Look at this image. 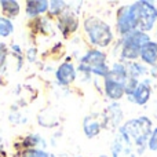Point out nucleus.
<instances>
[{
	"label": "nucleus",
	"instance_id": "nucleus-8",
	"mask_svg": "<svg viewBox=\"0 0 157 157\" xmlns=\"http://www.w3.org/2000/svg\"><path fill=\"white\" fill-rule=\"evenodd\" d=\"M78 28V18L72 11L66 10L58 17V29L61 30L65 37H69L72 33H75Z\"/></svg>",
	"mask_w": 157,
	"mask_h": 157
},
{
	"label": "nucleus",
	"instance_id": "nucleus-10",
	"mask_svg": "<svg viewBox=\"0 0 157 157\" xmlns=\"http://www.w3.org/2000/svg\"><path fill=\"white\" fill-rule=\"evenodd\" d=\"M150 95H152V86H150V80L145 78L144 81H139L136 90L134 91V94L131 97H128V99L131 102H134L135 105L144 106L149 102Z\"/></svg>",
	"mask_w": 157,
	"mask_h": 157
},
{
	"label": "nucleus",
	"instance_id": "nucleus-25",
	"mask_svg": "<svg viewBox=\"0 0 157 157\" xmlns=\"http://www.w3.org/2000/svg\"><path fill=\"white\" fill-rule=\"evenodd\" d=\"M3 152V141H2V138H0V153Z\"/></svg>",
	"mask_w": 157,
	"mask_h": 157
},
{
	"label": "nucleus",
	"instance_id": "nucleus-7",
	"mask_svg": "<svg viewBox=\"0 0 157 157\" xmlns=\"http://www.w3.org/2000/svg\"><path fill=\"white\" fill-rule=\"evenodd\" d=\"M116 29L119 32V35L125 36L128 33L134 32L135 29V24H134V19L131 17L130 13V6H123L117 10V18H116Z\"/></svg>",
	"mask_w": 157,
	"mask_h": 157
},
{
	"label": "nucleus",
	"instance_id": "nucleus-3",
	"mask_svg": "<svg viewBox=\"0 0 157 157\" xmlns=\"http://www.w3.org/2000/svg\"><path fill=\"white\" fill-rule=\"evenodd\" d=\"M130 13L135 24V29L147 33L157 22V7L152 2L139 0L130 6Z\"/></svg>",
	"mask_w": 157,
	"mask_h": 157
},
{
	"label": "nucleus",
	"instance_id": "nucleus-15",
	"mask_svg": "<svg viewBox=\"0 0 157 157\" xmlns=\"http://www.w3.org/2000/svg\"><path fill=\"white\" fill-rule=\"evenodd\" d=\"M102 123L94 116H86L83 120V131L87 138H95L102 130Z\"/></svg>",
	"mask_w": 157,
	"mask_h": 157
},
{
	"label": "nucleus",
	"instance_id": "nucleus-2",
	"mask_svg": "<svg viewBox=\"0 0 157 157\" xmlns=\"http://www.w3.org/2000/svg\"><path fill=\"white\" fill-rule=\"evenodd\" d=\"M84 32H86L88 41L95 47L105 48L113 43V32L112 28L105 21L97 17H88L84 19Z\"/></svg>",
	"mask_w": 157,
	"mask_h": 157
},
{
	"label": "nucleus",
	"instance_id": "nucleus-20",
	"mask_svg": "<svg viewBox=\"0 0 157 157\" xmlns=\"http://www.w3.org/2000/svg\"><path fill=\"white\" fill-rule=\"evenodd\" d=\"M21 157H50V153L44 149H26L22 150Z\"/></svg>",
	"mask_w": 157,
	"mask_h": 157
},
{
	"label": "nucleus",
	"instance_id": "nucleus-24",
	"mask_svg": "<svg viewBox=\"0 0 157 157\" xmlns=\"http://www.w3.org/2000/svg\"><path fill=\"white\" fill-rule=\"evenodd\" d=\"M11 50H14V52H15L18 57H21V47H19V46H17V44H13V46H11Z\"/></svg>",
	"mask_w": 157,
	"mask_h": 157
},
{
	"label": "nucleus",
	"instance_id": "nucleus-27",
	"mask_svg": "<svg viewBox=\"0 0 157 157\" xmlns=\"http://www.w3.org/2000/svg\"><path fill=\"white\" fill-rule=\"evenodd\" d=\"M0 157H3V156H2V155H0Z\"/></svg>",
	"mask_w": 157,
	"mask_h": 157
},
{
	"label": "nucleus",
	"instance_id": "nucleus-13",
	"mask_svg": "<svg viewBox=\"0 0 157 157\" xmlns=\"http://www.w3.org/2000/svg\"><path fill=\"white\" fill-rule=\"evenodd\" d=\"M141 61L146 66H156L157 65V41H149L144 48L141 50Z\"/></svg>",
	"mask_w": 157,
	"mask_h": 157
},
{
	"label": "nucleus",
	"instance_id": "nucleus-22",
	"mask_svg": "<svg viewBox=\"0 0 157 157\" xmlns=\"http://www.w3.org/2000/svg\"><path fill=\"white\" fill-rule=\"evenodd\" d=\"M6 57H7V47L6 44L0 43V65L6 61Z\"/></svg>",
	"mask_w": 157,
	"mask_h": 157
},
{
	"label": "nucleus",
	"instance_id": "nucleus-23",
	"mask_svg": "<svg viewBox=\"0 0 157 157\" xmlns=\"http://www.w3.org/2000/svg\"><path fill=\"white\" fill-rule=\"evenodd\" d=\"M28 59H29L30 62H33V61L36 59V50L35 48H30L29 51H28Z\"/></svg>",
	"mask_w": 157,
	"mask_h": 157
},
{
	"label": "nucleus",
	"instance_id": "nucleus-16",
	"mask_svg": "<svg viewBox=\"0 0 157 157\" xmlns=\"http://www.w3.org/2000/svg\"><path fill=\"white\" fill-rule=\"evenodd\" d=\"M0 7H2L6 18L8 19L13 18V17H17L21 11L19 3L15 2V0H0Z\"/></svg>",
	"mask_w": 157,
	"mask_h": 157
},
{
	"label": "nucleus",
	"instance_id": "nucleus-21",
	"mask_svg": "<svg viewBox=\"0 0 157 157\" xmlns=\"http://www.w3.org/2000/svg\"><path fill=\"white\" fill-rule=\"evenodd\" d=\"M147 149L152 152H157V127L153 128V132L149 138V142H147Z\"/></svg>",
	"mask_w": 157,
	"mask_h": 157
},
{
	"label": "nucleus",
	"instance_id": "nucleus-14",
	"mask_svg": "<svg viewBox=\"0 0 157 157\" xmlns=\"http://www.w3.org/2000/svg\"><path fill=\"white\" fill-rule=\"evenodd\" d=\"M50 7V2L47 0H29L26 2V14L29 18H37L39 15L47 13Z\"/></svg>",
	"mask_w": 157,
	"mask_h": 157
},
{
	"label": "nucleus",
	"instance_id": "nucleus-4",
	"mask_svg": "<svg viewBox=\"0 0 157 157\" xmlns=\"http://www.w3.org/2000/svg\"><path fill=\"white\" fill-rule=\"evenodd\" d=\"M152 41L150 36L141 30H134L121 37V59L123 61H136L141 57V50Z\"/></svg>",
	"mask_w": 157,
	"mask_h": 157
},
{
	"label": "nucleus",
	"instance_id": "nucleus-18",
	"mask_svg": "<svg viewBox=\"0 0 157 157\" xmlns=\"http://www.w3.org/2000/svg\"><path fill=\"white\" fill-rule=\"evenodd\" d=\"M14 32V24L11 19L0 17V37H8Z\"/></svg>",
	"mask_w": 157,
	"mask_h": 157
},
{
	"label": "nucleus",
	"instance_id": "nucleus-12",
	"mask_svg": "<svg viewBox=\"0 0 157 157\" xmlns=\"http://www.w3.org/2000/svg\"><path fill=\"white\" fill-rule=\"evenodd\" d=\"M123 120V110L119 103H112L102 119L103 127H117Z\"/></svg>",
	"mask_w": 157,
	"mask_h": 157
},
{
	"label": "nucleus",
	"instance_id": "nucleus-26",
	"mask_svg": "<svg viewBox=\"0 0 157 157\" xmlns=\"http://www.w3.org/2000/svg\"><path fill=\"white\" fill-rule=\"evenodd\" d=\"M50 157H57V156H54V155H51V153H50Z\"/></svg>",
	"mask_w": 157,
	"mask_h": 157
},
{
	"label": "nucleus",
	"instance_id": "nucleus-19",
	"mask_svg": "<svg viewBox=\"0 0 157 157\" xmlns=\"http://www.w3.org/2000/svg\"><path fill=\"white\" fill-rule=\"evenodd\" d=\"M66 11V3L62 0H54L50 2V7H48V13L51 17H59L62 13Z\"/></svg>",
	"mask_w": 157,
	"mask_h": 157
},
{
	"label": "nucleus",
	"instance_id": "nucleus-5",
	"mask_svg": "<svg viewBox=\"0 0 157 157\" xmlns=\"http://www.w3.org/2000/svg\"><path fill=\"white\" fill-rule=\"evenodd\" d=\"M77 69L83 73H92L103 78L108 76L110 71V68L106 63V54L103 51H99L98 48L88 50L81 57Z\"/></svg>",
	"mask_w": 157,
	"mask_h": 157
},
{
	"label": "nucleus",
	"instance_id": "nucleus-6",
	"mask_svg": "<svg viewBox=\"0 0 157 157\" xmlns=\"http://www.w3.org/2000/svg\"><path fill=\"white\" fill-rule=\"evenodd\" d=\"M134 145L128 138H125L123 134L117 132L116 138L112 142V157H136V152L134 150Z\"/></svg>",
	"mask_w": 157,
	"mask_h": 157
},
{
	"label": "nucleus",
	"instance_id": "nucleus-1",
	"mask_svg": "<svg viewBox=\"0 0 157 157\" xmlns=\"http://www.w3.org/2000/svg\"><path fill=\"white\" fill-rule=\"evenodd\" d=\"M119 132L131 141V144L138 150L136 155H142L147 149V142L153 132V123L149 117L139 116L125 121L119 128Z\"/></svg>",
	"mask_w": 157,
	"mask_h": 157
},
{
	"label": "nucleus",
	"instance_id": "nucleus-17",
	"mask_svg": "<svg viewBox=\"0 0 157 157\" xmlns=\"http://www.w3.org/2000/svg\"><path fill=\"white\" fill-rule=\"evenodd\" d=\"M22 146L24 150L26 149H39V146H41L43 149H46V141L41 138L37 134H32V135H28L26 138H24L22 141Z\"/></svg>",
	"mask_w": 157,
	"mask_h": 157
},
{
	"label": "nucleus",
	"instance_id": "nucleus-9",
	"mask_svg": "<svg viewBox=\"0 0 157 157\" xmlns=\"http://www.w3.org/2000/svg\"><path fill=\"white\" fill-rule=\"evenodd\" d=\"M103 90H105V95L112 101H119L125 95V84L120 83L117 80H113L109 76L103 78Z\"/></svg>",
	"mask_w": 157,
	"mask_h": 157
},
{
	"label": "nucleus",
	"instance_id": "nucleus-11",
	"mask_svg": "<svg viewBox=\"0 0 157 157\" xmlns=\"http://www.w3.org/2000/svg\"><path fill=\"white\" fill-rule=\"evenodd\" d=\"M55 78L61 86H69L76 80V68L72 62H63L55 71Z\"/></svg>",
	"mask_w": 157,
	"mask_h": 157
}]
</instances>
